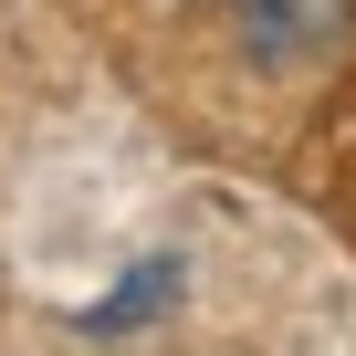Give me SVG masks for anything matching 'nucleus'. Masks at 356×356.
I'll return each instance as SVG.
<instances>
[]
</instances>
